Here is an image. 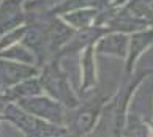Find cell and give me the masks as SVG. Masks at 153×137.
<instances>
[{
    "label": "cell",
    "instance_id": "obj_16",
    "mask_svg": "<svg viewBox=\"0 0 153 137\" xmlns=\"http://www.w3.org/2000/svg\"><path fill=\"white\" fill-rule=\"evenodd\" d=\"M0 93H2V87H0Z\"/></svg>",
    "mask_w": 153,
    "mask_h": 137
},
{
    "label": "cell",
    "instance_id": "obj_17",
    "mask_svg": "<svg viewBox=\"0 0 153 137\" xmlns=\"http://www.w3.org/2000/svg\"><path fill=\"white\" fill-rule=\"evenodd\" d=\"M25 2H27V0H25Z\"/></svg>",
    "mask_w": 153,
    "mask_h": 137
},
{
    "label": "cell",
    "instance_id": "obj_14",
    "mask_svg": "<svg viewBox=\"0 0 153 137\" xmlns=\"http://www.w3.org/2000/svg\"><path fill=\"white\" fill-rule=\"evenodd\" d=\"M95 47L93 44H90L85 47V54H84V90L92 87L95 84V61L93 55Z\"/></svg>",
    "mask_w": 153,
    "mask_h": 137
},
{
    "label": "cell",
    "instance_id": "obj_11",
    "mask_svg": "<svg viewBox=\"0 0 153 137\" xmlns=\"http://www.w3.org/2000/svg\"><path fill=\"white\" fill-rule=\"evenodd\" d=\"M98 11L100 10H96V8H79V10H73V11L60 14V18L68 25H71L74 30H81V28L90 27L96 21Z\"/></svg>",
    "mask_w": 153,
    "mask_h": 137
},
{
    "label": "cell",
    "instance_id": "obj_2",
    "mask_svg": "<svg viewBox=\"0 0 153 137\" xmlns=\"http://www.w3.org/2000/svg\"><path fill=\"white\" fill-rule=\"evenodd\" d=\"M39 82H41V87L57 101H62L63 104L70 107L76 106V98L73 95V91L70 90V85H68L63 73L59 70L57 61H52L51 65L46 66Z\"/></svg>",
    "mask_w": 153,
    "mask_h": 137
},
{
    "label": "cell",
    "instance_id": "obj_13",
    "mask_svg": "<svg viewBox=\"0 0 153 137\" xmlns=\"http://www.w3.org/2000/svg\"><path fill=\"white\" fill-rule=\"evenodd\" d=\"M0 57L14 60V61H22V63H33V60H35L32 50H29L24 44H18V43L0 50Z\"/></svg>",
    "mask_w": 153,
    "mask_h": 137
},
{
    "label": "cell",
    "instance_id": "obj_5",
    "mask_svg": "<svg viewBox=\"0 0 153 137\" xmlns=\"http://www.w3.org/2000/svg\"><path fill=\"white\" fill-rule=\"evenodd\" d=\"M38 71L33 66H29L21 61L0 57V87H11L21 81L36 76Z\"/></svg>",
    "mask_w": 153,
    "mask_h": 137
},
{
    "label": "cell",
    "instance_id": "obj_3",
    "mask_svg": "<svg viewBox=\"0 0 153 137\" xmlns=\"http://www.w3.org/2000/svg\"><path fill=\"white\" fill-rule=\"evenodd\" d=\"M18 102H19V107H22L25 112L32 113V115H36L49 123H55V124L63 123V117H65L63 107L57 101L35 95V96H29V98H22Z\"/></svg>",
    "mask_w": 153,
    "mask_h": 137
},
{
    "label": "cell",
    "instance_id": "obj_1",
    "mask_svg": "<svg viewBox=\"0 0 153 137\" xmlns=\"http://www.w3.org/2000/svg\"><path fill=\"white\" fill-rule=\"evenodd\" d=\"M3 118L16 124L25 137H62V131L46 120L25 112L22 107L7 104L3 109Z\"/></svg>",
    "mask_w": 153,
    "mask_h": 137
},
{
    "label": "cell",
    "instance_id": "obj_12",
    "mask_svg": "<svg viewBox=\"0 0 153 137\" xmlns=\"http://www.w3.org/2000/svg\"><path fill=\"white\" fill-rule=\"evenodd\" d=\"M98 112H100V102L95 101V102L87 104L85 107H82L76 113L74 118H73V129L76 131L77 136H81L92 129L95 120L98 117Z\"/></svg>",
    "mask_w": 153,
    "mask_h": 137
},
{
    "label": "cell",
    "instance_id": "obj_15",
    "mask_svg": "<svg viewBox=\"0 0 153 137\" xmlns=\"http://www.w3.org/2000/svg\"><path fill=\"white\" fill-rule=\"evenodd\" d=\"M2 118H3V115H0V120H2Z\"/></svg>",
    "mask_w": 153,
    "mask_h": 137
},
{
    "label": "cell",
    "instance_id": "obj_4",
    "mask_svg": "<svg viewBox=\"0 0 153 137\" xmlns=\"http://www.w3.org/2000/svg\"><path fill=\"white\" fill-rule=\"evenodd\" d=\"M27 22L25 0H0V36Z\"/></svg>",
    "mask_w": 153,
    "mask_h": 137
},
{
    "label": "cell",
    "instance_id": "obj_7",
    "mask_svg": "<svg viewBox=\"0 0 153 137\" xmlns=\"http://www.w3.org/2000/svg\"><path fill=\"white\" fill-rule=\"evenodd\" d=\"M129 46V35L123 32H106L103 36H100L96 43V50L100 54H109L126 57Z\"/></svg>",
    "mask_w": 153,
    "mask_h": 137
},
{
    "label": "cell",
    "instance_id": "obj_9",
    "mask_svg": "<svg viewBox=\"0 0 153 137\" xmlns=\"http://www.w3.org/2000/svg\"><path fill=\"white\" fill-rule=\"evenodd\" d=\"M41 82L38 79L29 77L25 81H21L18 84L11 85L3 91V95L0 96V99L5 101H14V99H22V98H29V96H35L41 91Z\"/></svg>",
    "mask_w": 153,
    "mask_h": 137
},
{
    "label": "cell",
    "instance_id": "obj_8",
    "mask_svg": "<svg viewBox=\"0 0 153 137\" xmlns=\"http://www.w3.org/2000/svg\"><path fill=\"white\" fill-rule=\"evenodd\" d=\"M106 32H109L107 28H101L100 25H90L87 28H81V30H76L73 38L68 41V44L62 49V52H76L79 49H84L87 46L93 44L95 41H98L100 36H103Z\"/></svg>",
    "mask_w": 153,
    "mask_h": 137
},
{
    "label": "cell",
    "instance_id": "obj_10",
    "mask_svg": "<svg viewBox=\"0 0 153 137\" xmlns=\"http://www.w3.org/2000/svg\"><path fill=\"white\" fill-rule=\"evenodd\" d=\"M153 43V28H144V30L134 32L129 36V46H128V70H131L137 57L144 52Z\"/></svg>",
    "mask_w": 153,
    "mask_h": 137
},
{
    "label": "cell",
    "instance_id": "obj_6",
    "mask_svg": "<svg viewBox=\"0 0 153 137\" xmlns=\"http://www.w3.org/2000/svg\"><path fill=\"white\" fill-rule=\"evenodd\" d=\"M74 28L68 25L62 18H52L46 22V46L49 50L63 49L74 35Z\"/></svg>",
    "mask_w": 153,
    "mask_h": 137
}]
</instances>
